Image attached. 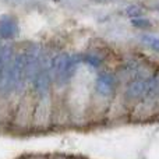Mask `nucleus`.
<instances>
[{
  "mask_svg": "<svg viewBox=\"0 0 159 159\" xmlns=\"http://www.w3.org/2000/svg\"><path fill=\"white\" fill-rule=\"evenodd\" d=\"M50 64H52V57L49 56V53L43 50L41 61H39L38 71L35 74L32 85H31L34 93H35V96L38 99H46L50 95V88H52L53 84Z\"/></svg>",
  "mask_w": 159,
  "mask_h": 159,
  "instance_id": "f257e3e1",
  "label": "nucleus"
},
{
  "mask_svg": "<svg viewBox=\"0 0 159 159\" xmlns=\"http://www.w3.org/2000/svg\"><path fill=\"white\" fill-rule=\"evenodd\" d=\"M24 52V63H25V77H27L28 85H32V81L35 78V74L38 71L39 67V61H41L42 49L41 43H36V42H31L27 45L25 49H22Z\"/></svg>",
  "mask_w": 159,
  "mask_h": 159,
  "instance_id": "f03ea898",
  "label": "nucleus"
},
{
  "mask_svg": "<svg viewBox=\"0 0 159 159\" xmlns=\"http://www.w3.org/2000/svg\"><path fill=\"white\" fill-rule=\"evenodd\" d=\"M155 74V73H154ZM152 74V75H154ZM152 75H147V77H138L131 80L130 82H127L126 89H124V101L127 102H140L144 98V95L147 93L151 84Z\"/></svg>",
  "mask_w": 159,
  "mask_h": 159,
  "instance_id": "7ed1b4c3",
  "label": "nucleus"
},
{
  "mask_svg": "<svg viewBox=\"0 0 159 159\" xmlns=\"http://www.w3.org/2000/svg\"><path fill=\"white\" fill-rule=\"evenodd\" d=\"M119 78L112 71H99L95 78V92L102 98H109L115 93Z\"/></svg>",
  "mask_w": 159,
  "mask_h": 159,
  "instance_id": "20e7f679",
  "label": "nucleus"
},
{
  "mask_svg": "<svg viewBox=\"0 0 159 159\" xmlns=\"http://www.w3.org/2000/svg\"><path fill=\"white\" fill-rule=\"evenodd\" d=\"M18 22L14 17L3 16L0 18V38L4 41H13L18 35Z\"/></svg>",
  "mask_w": 159,
  "mask_h": 159,
  "instance_id": "39448f33",
  "label": "nucleus"
},
{
  "mask_svg": "<svg viewBox=\"0 0 159 159\" xmlns=\"http://www.w3.org/2000/svg\"><path fill=\"white\" fill-rule=\"evenodd\" d=\"M82 57V63L88 64V66L93 67V69H98V67L102 66L103 63V57L99 55L95 50H89V52H85L84 55H81Z\"/></svg>",
  "mask_w": 159,
  "mask_h": 159,
  "instance_id": "423d86ee",
  "label": "nucleus"
},
{
  "mask_svg": "<svg viewBox=\"0 0 159 159\" xmlns=\"http://www.w3.org/2000/svg\"><path fill=\"white\" fill-rule=\"evenodd\" d=\"M126 16L129 18L134 20V18H140V17H144V8L141 6H137V4H131V6H127L126 10H124Z\"/></svg>",
  "mask_w": 159,
  "mask_h": 159,
  "instance_id": "0eeeda50",
  "label": "nucleus"
},
{
  "mask_svg": "<svg viewBox=\"0 0 159 159\" xmlns=\"http://www.w3.org/2000/svg\"><path fill=\"white\" fill-rule=\"evenodd\" d=\"M141 41L149 48V49L159 52V36L155 35H143L141 36Z\"/></svg>",
  "mask_w": 159,
  "mask_h": 159,
  "instance_id": "6e6552de",
  "label": "nucleus"
},
{
  "mask_svg": "<svg viewBox=\"0 0 159 159\" xmlns=\"http://www.w3.org/2000/svg\"><path fill=\"white\" fill-rule=\"evenodd\" d=\"M131 24L134 25L137 30H148V28L152 27V22L149 21L145 17H140V18H134L131 20Z\"/></svg>",
  "mask_w": 159,
  "mask_h": 159,
  "instance_id": "1a4fd4ad",
  "label": "nucleus"
}]
</instances>
